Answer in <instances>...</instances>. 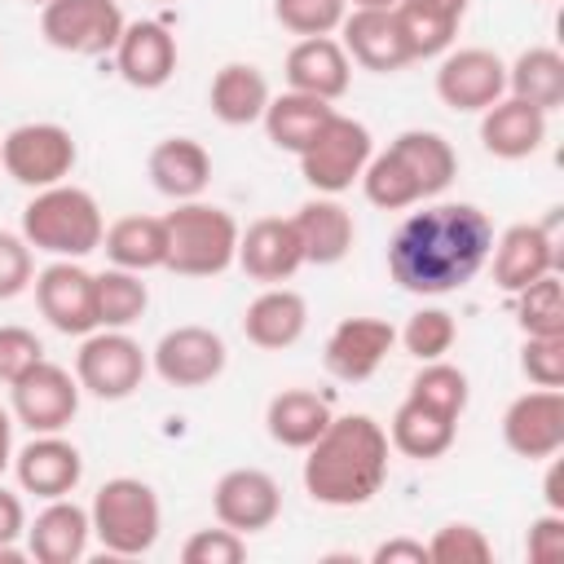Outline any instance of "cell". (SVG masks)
I'll return each mask as SVG.
<instances>
[{"mask_svg":"<svg viewBox=\"0 0 564 564\" xmlns=\"http://www.w3.org/2000/svg\"><path fill=\"white\" fill-rule=\"evenodd\" d=\"M88 520H93V538L101 542L106 555L132 560V555H145L159 542L163 507H159V494L145 480L115 476L93 494Z\"/></svg>","mask_w":564,"mask_h":564,"instance_id":"6","label":"cell"},{"mask_svg":"<svg viewBox=\"0 0 564 564\" xmlns=\"http://www.w3.org/2000/svg\"><path fill=\"white\" fill-rule=\"evenodd\" d=\"M397 344V326L383 317H344L322 348V366L339 383H366Z\"/></svg>","mask_w":564,"mask_h":564,"instance_id":"20","label":"cell"},{"mask_svg":"<svg viewBox=\"0 0 564 564\" xmlns=\"http://www.w3.org/2000/svg\"><path fill=\"white\" fill-rule=\"evenodd\" d=\"M145 308H150V291H145L141 273L115 269V264L97 273V326L128 330L132 322H141Z\"/></svg>","mask_w":564,"mask_h":564,"instance_id":"36","label":"cell"},{"mask_svg":"<svg viewBox=\"0 0 564 564\" xmlns=\"http://www.w3.org/2000/svg\"><path fill=\"white\" fill-rule=\"evenodd\" d=\"M163 234H167L163 269H172L181 278H216L234 264L242 229L225 207L189 198V203H176L163 216Z\"/></svg>","mask_w":564,"mask_h":564,"instance_id":"5","label":"cell"},{"mask_svg":"<svg viewBox=\"0 0 564 564\" xmlns=\"http://www.w3.org/2000/svg\"><path fill=\"white\" fill-rule=\"evenodd\" d=\"M330 419H335L330 401L317 397V392H308V388H282L264 405V427H269V436L282 449H308L326 432Z\"/></svg>","mask_w":564,"mask_h":564,"instance_id":"32","label":"cell"},{"mask_svg":"<svg viewBox=\"0 0 564 564\" xmlns=\"http://www.w3.org/2000/svg\"><path fill=\"white\" fill-rule=\"evenodd\" d=\"M335 115V106L330 101H322V97H308V93H278V97H269V106H264V115H260V123H264V132H269V141L278 145V150H286V154H300L317 132H322V123Z\"/></svg>","mask_w":564,"mask_h":564,"instance_id":"34","label":"cell"},{"mask_svg":"<svg viewBox=\"0 0 564 564\" xmlns=\"http://www.w3.org/2000/svg\"><path fill=\"white\" fill-rule=\"evenodd\" d=\"M542 494H546V507H551V511H564V467H560V463H551Z\"/></svg>","mask_w":564,"mask_h":564,"instance_id":"49","label":"cell"},{"mask_svg":"<svg viewBox=\"0 0 564 564\" xmlns=\"http://www.w3.org/2000/svg\"><path fill=\"white\" fill-rule=\"evenodd\" d=\"M524 551L533 564H555L564 555V511H546L529 524V538H524Z\"/></svg>","mask_w":564,"mask_h":564,"instance_id":"46","label":"cell"},{"mask_svg":"<svg viewBox=\"0 0 564 564\" xmlns=\"http://www.w3.org/2000/svg\"><path fill=\"white\" fill-rule=\"evenodd\" d=\"M546 141V115L520 97H498L489 110H480V145L494 159L520 163L529 154H538Z\"/></svg>","mask_w":564,"mask_h":564,"instance_id":"25","label":"cell"},{"mask_svg":"<svg viewBox=\"0 0 564 564\" xmlns=\"http://www.w3.org/2000/svg\"><path fill=\"white\" fill-rule=\"evenodd\" d=\"M339 35H344L339 44H344L348 62H357L361 70L392 75V70L410 66V48L401 40L392 9H348V18L339 22Z\"/></svg>","mask_w":564,"mask_h":564,"instance_id":"22","label":"cell"},{"mask_svg":"<svg viewBox=\"0 0 564 564\" xmlns=\"http://www.w3.org/2000/svg\"><path fill=\"white\" fill-rule=\"evenodd\" d=\"M485 560H494V542L485 538V529L467 520L441 524L427 542V564H485Z\"/></svg>","mask_w":564,"mask_h":564,"instance_id":"41","label":"cell"},{"mask_svg":"<svg viewBox=\"0 0 564 564\" xmlns=\"http://www.w3.org/2000/svg\"><path fill=\"white\" fill-rule=\"evenodd\" d=\"M150 375V352L128 335V330H88L79 352H75V379L79 392L97 401H128L141 379Z\"/></svg>","mask_w":564,"mask_h":564,"instance_id":"8","label":"cell"},{"mask_svg":"<svg viewBox=\"0 0 564 564\" xmlns=\"http://www.w3.org/2000/svg\"><path fill=\"white\" fill-rule=\"evenodd\" d=\"M145 172H150V185L172 198V203H189V198H203L207 181H212V154L203 141L194 137H163L150 159H145Z\"/></svg>","mask_w":564,"mask_h":564,"instance_id":"27","label":"cell"},{"mask_svg":"<svg viewBox=\"0 0 564 564\" xmlns=\"http://www.w3.org/2000/svg\"><path fill=\"white\" fill-rule=\"evenodd\" d=\"M159 4H172V0H159Z\"/></svg>","mask_w":564,"mask_h":564,"instance_id":"53","label":"cell"},{"mask_svg":"<svg viewBox=\"0 0 564 564\" xmlns=\"http://www.w3.org/2000/svg\"><path fill=\"white\" fill-rule=\"evenodd\" d=\"M410 397H419V401H427V405L463 419V410L471 401V383H467V375L458 366H449L445 357H436V361H423V370L410 379Z\"/></svg>","mask_w":564,"mask_h":564,"instance_id":"38","label":"cell"},{"mask_svg":"<svg viewBox=\"0 0 564 564\" xmlns=\"http://www.w3.org/2000/svg\"><path fill=\"white\" fill-rule=\"evenodd\" d=\"M282 75H286L291 93L339 101L348 93V84H352V62H348V53H344V44L335 35H308V40L291 44Z\"/></svg>","mask_w":564,"mask_h":564,"instance_id":"23","label":"cell"},{"mask_svg":"<svg viewBox=\"0 0 564 564\" xmlns=\"http://www.w3.org/2000/svg\"><path fill=\"white\" fill-rule=\"evenodd\" d=\"M375 564H427V542H414V538H388L375 546L370 555Z\"/></svg>","mask_w":564,"mask_h":564,"instance_id":"47","label":"cell"},{"mask_svg":"<svg viewBox=\"0 0 564 564\" xmlns=\"http://www.w3.org/2000/svg\"><path fill=\"white\" fill-rule=\"evenodd\" d=\"M494 251V220L476 203H419L388 238V273L401 291L436 300L463 291Z\"/></svg>","mask_w":564,"mask_h":564,"instance_id":"1","label":"cell"},{"mask_svg":"<svg viewBox=\"0 0 564 564\" xmlns=\"http://www.w3.org/2000/svg\"><path fill=\"white\" fill-rule=\"evenodd\" d=\"M234 264L251 282H264V286L291 282L304 269V247H300V234H295L291 216H260V220H251L238 234Z\"/></svg>","mask_w":564,"mask_h":564,"instance_id":"19","label":"cell"},{"mask_svg":"<svg viewBox=\"0 0 564 564\" xmlns=\"http://www.w3.org/2000/svg\"><path fill=\"white\" fill-rule=\"evenodd\" d=\"M35 282V256L22 234L0 229V300H18Z\"/></svg>","mask_w":564,"mask_h":564,"instance_id":"44","label":"cell"},{"mask_svg":"<svg viewBox=\"0 0 564 564\" xmlns=\"http://www.w3.org/2000/svg\"><path fill=\"white\" fill-rule=\"evenodd\" d=\"M273 18L282 31L308 40V35H335L348 18V0H273Z\"/></svg>","mask_w":564,"mask_h":564,"instance_id":"40","label":"cell"},{"mask_svg":"<svg viewBox=\"0 0 564 564\" xmlns=\"http://www.w3.org/2000/svg\"><path fill=\"white\" fill-rule=\"evenodd\" d=\"M75 159H79V145H75L70 128L48 123V119L18 123L0 137V167L26 189L62 185L75 172Z\"/></svg>","mask_w":564,"mask_h":564,"instance_id":"9","label":"cell"},{"mask_svg":"<svg viewBox=\"0 0 564 564\" xmlns=\"http://www.w3.org/2000/svg\"><path fill=\"white\" fill-rule=\"evenodd\" d=\"M370 154H375L370 128L361 119H348L335 110L295 159H300V176L317 194H344V189H352V181H361Z\"/></svg>","mask_w":564,"mask_h":564,"instance_id":"7","label":"cell"},{"mask_svg":"<svg viewBox=\"0 0 564 564\" xmlns=\"http://www.w3.org/2000/svg\"><path fill=\"white\" fill-rule=\"evenodd\" d=\"M247 555V538L234 533V529H198L185 538L181 546V560L185 564H238Z\"/></svg>","mask_w":564,"mask_h":564,"instance_id":"43","label":"cell"},{"mask_svg":"<svg viewBox=\"0 0 564 564\" xmlns=\"http://www.w3.org/2000/svg\"><path fill=\"white\" fill-rule=\"evenodd\" d=\"M454 436H458V419L419 401V397H410V392H405V401L397 405V414L388 423V445L405 458H419V463L441 458L454 445Z\"/></svg>","mask_w":564,"mask_h":564,"instance_id":"30","label":"cell"},{"mask_svg":"<svg viewBox=\"0 0 564 564\" xmlns=\"http://www.w3.org/2000/svg\"><path fill=\"white\" fill-rule=\"evenodd\" d=\"M128 18L119 0H48L40 9V35L57 53L75 57H106L115 53Z\"/></svg>","mask_w":564,"mask_h":564,"instance_id":"10","label":"cell"},{"mask_svg":"<svg viewBox=\"0 0 564 564\" xmlns=\"http://www.w3.org/2000/svg\"><path fill=\"white\" fill-rule=\"evenodd\" d=\"M9 414L26 432H62L79 414V379L44 357L18 383H9Z\"/></svg>","mask_w":564,"mask_h":564,"instance_id":"12","label":"cell"},{"mask_svg":"<svg viewBox=\"0 0 564 564\" xmlns=\"http://www.w3.org/2000/svg\"><path fill=\"white\" fill-rule=\"evenodd\" d=\"M35 308L57 335L84 339L97 330V273H88L79 260H53L35 273Z\"/></svg>","mask_w":564,"mask_h":564,"instance_id":"11","label":"cell"},{"mask_svg":"<svg viewBox=\"0 0 564 564\" xmlns=\"http://www.w3.org/2000/svg\"><path fill=\"white\" fill-rule=\"evenodd\" d=\"M502 445L516 458L542 463L564 449V392L529 388L502 410Z\"/></svg>","mask_w":564,"mask_h":564,"instance_id":"15","label":"cell"},{"mask_svg":"<svg viewBox=\"0 0 564 564\" xmlns=\"http://www.w3.org/2000/svg\"><path fill=\"white\" fill-rule=\"evenodd\" d=\"M489 260H494V286H498V291H507V295H516L520 286L538 282L542 273H555V269H560L555 216H551L546 225L524 220V225L502 229V234L494 238Z\"/></svg>","mask_w":564,"mask_h":564,"instance_id":"16","label":"cell"},{"mask_svg":"<svg viewBox=\"0 0 564 564\" xmlns=\"http://www.w3.org/2000/svg\"><path fill=\"white\" fill-rule=\"evenodd\" d=\"M97 251H106V260L115 269H132V273L163 269V260H167L163 216H119L115 225H106Z\"/></svg>","mask_w":564,"mask_h":564,"instance_id":"33","label":"cell"},{"mask_svg":"<svg viewBox=\"0 0 564 564\" xmlns=\"http://www.w3.org/2000/svg\"><path fill=\"white\" fill-rule=\"evenodd\" d=\"M26 4H40V9H44V4H48V0H26Z\"/></svg>","mask_w":564,"mask_h":564,"instance_id":"52","label":"cell"},{"mask_svg":"<svg viewBox=\"0 0 564 564\" xmlns=\"http://www.w3.org/2000/svg\"><path fill=\"white\" fill-rule=\"evenodd\" d=\"M458 176L454 145L432 128H405L383 150L370 154L361 172V194L379 212H405L441 198Z\"/></svg>","mask_w":564,"mask_h":564,"instance_id":"3","label":"cell"},{"mask_svg":"<svg viewBox=\"0 0 564 564\" xmlns=\"http://www.w3.org/2000/svg\"><path fill=\"white\" fill-rule=\"evenodd\" d=\"M392 13L401 26V40L410 48V62H423V57L449 53V44L467 18V0H401Z\"/></svg>","mask_w":564,"mask_h":564,"instance_id":"29","label":"cell"},{"mask_svg":"<svg viewBox=\"0 0 564 564\" xmlns=\"http://www.w3.org/2000/svg\"><path fill=\"white\" fill-rule=\"evenodd\" d=\"M352 9H397L401 0H348Z\"/></svg>","mask_w":564,"mask_h":564,"instance_id":"51","label":"cell"},{"mask_svg":"<svg viewBox=\"0 0 564 564\" xmlns=\"http://www.w3.org/2000/svg\"><path fill=\"white\" fill-rule=\"evenodd\" d=\"M26 555L35 564H79L93 542L88 507L75 498H48V507L26 524Z\"/></svg>","mask_w":564,"mask_h":564,"instance_id":"24","label":"cell"},{"mask_svg":"<svg viewBox=\"0 0 564 564\" xmlns=\"http://www.w3.org/2000/svg\"><path fill=\"white\" fill-rule=\"evenodd\" d=\"M9 463H13V414L0 405V476Z\"/></svg>","mask_w":564,"mask_h":564,"instance_id":"50","label":"cell"},{"mask_svg":"<svg viewBox=\"0 0 564 564\" xmlns=\"http://www.w3.org/2000/svg\"><path fill=\"white\" fill-rule=\"evenodd\" d=\"M22 533H26V507H22V498L13 489L0 485V546L18 542Z\"/></svg>","mask_w":564,"mask_h":564,"instance_id":"48","label":"cell"},{"mask_svg":"<svg viewBox=\"0 0 564 564\" xmlns=\"http://www.w3.org/2000/svg\"><path fill=\"white\" fill-rule=\"evenodd\" d=\"M269 79L260 66L251 62H225L216 75H212V88H207V106L220 123L229 128H247V123H260L264 106H269Z\"/></svg>","mask_w":564,"mask_h":564,"instance_id":"31","label":"cell"},{"mask_svg":"<svg viewBox=\"0 0 564 564\" xmlns=\"http://www.w3.org/2000/svg\"><path fill=\"white\" fill-rule=\"evenodd\" d=\"M115 70L123 84L154 93L176 75V35L163 22H128L119 44H115Z\"/></svg>","mask_w":564,"mask_h":564,"instance_id":"21","label":"cell"},{"mask_svg":"<svg viewBox=\"0 0 564 564\" xmlns=\"http://www.w3.org/2000/svg\"><path fill=\"white\" fill-rule=\"evenodd\" d=\"M35 361H44V344L26 326H0V383H18Z\"/></svg>","mask_w":564,"mask_h":564,"instance_id":"45","label":"cell"},{"mask_svg":"<svg viewBox=\"0 0 564 564\" xmlns=\"http://www.w3.org/2000/svg\"><path fill=\"white\" fill-rule=\"evenodd\" d=\"M516 326L524 335H564V282L560 273H542L516 295Z\"/></svg>","mask_w":564,"mask_h":564,"instance_id":"37","label":"cell"},{"mask_svg":"<svg viewBox=\"0 0 564 564\" xmlns=\"http://www.w3.org/2000/svg\"><path fill=\"white\" fill-rule=\"evenodd\" d=\"M397 339H401V348H405L414 361H436V357H445V352L454 348L458 326H454V317H449L445 308L427 304V308L410 313V322L401 326Z\"/></svg>","mask_w":564,"mask_h":564,"instance_id":"39","label":"cell"},{"mask_svg":"<svg viewBox=\"0 0 564 564\" xmlns=\"http://www.w3.org/2000/svg\"><path fill=\"white\" fill-rule=\"evenodd\" d=\"M520 375L533 388H560L564 383V335H524Z\"/></svg>","mask_w":564,"mask_h":564,"instance_id":"42","label":"cell"},{"mask_svg":"<svg viewBox=\"0 0 564 564\" xmlns=\"http://www.w3.org/2000/svg\"><path fill=\"white\" fill-rule=\"evenodd\" d=\"M507 93L538 106L542 115L560 110L564 106V57H560V48H546V44L524 48L507 66Z\"/></svg>","mask_w":564,"mask_h":564,"instance_id":"35","label":"cell"},{"mask_svg":"<svg viewBox=\"0 0 564 564\" xmlns=\"http://www.w3.org/2000/svg\"><path fill=\"white\" fill-rule=\"evenodd\" d=\"M308 330V304L300 291L291 286H264L247 308H242V335L247 344L264 348V352H282L291 344H300V335Z\"/></svg>","mask_w":564,"mask_h":564,"instance_id":"26","label":"cell"},{"mask_svg":"<svg viewBox=\"0 0 564 564\" xmlns=\"http://www.w3.org/2000/svg\"><path fill=\"white\" fill-rule=\"evenodd\" d=\"M436 97L454 115H480L507 97V62L494 48H449L436 66Z\"/></svg>","mask_w":564,"mask_h":564,"instance_id":"13","label":"cell"},{"mask_svg":"<svg viewBox=\"0 0 564 564\" xmlns=\"http://www.w3.org/2000/svg\"><path fill=\"white\" fill-rule=\"evenodd\" d=\"M229 348L212 326H176L150 348V370L167 388H207L225 375Z\"/></svg>","mask_w":564,"mask_h":564,"instance_id":"14","label":"cell"},{"mask_svg":"<svg viewBox=\"0 0 564 564\" xmlns=\"http://www.w3.org/2000/svg\"><path fill=\"white\" fill-rule=\"evenodd\" d=\"M212 511L234 533H260L282 516V485L260 467H229L212 489Z\"/></svg>","mask_w":564,"mask_h":564,"instance_id":"17","label":"cell"},{"mask_svg":"<svg viewBox=\"0 0 564 564\" xmlns=\"http://www.w3.org/2000/svg\"><path fill=\"white\" fill-rule=\"evenodd\" d=\"M388 427L370 414H335L304 449V494L322 507H366L388 480Z\"/></svg>","mask_w":564,"mask_h":564,"instance_id":"2","label":"cell"},{"mask_svg":"<svg viewBox=\"0 0 564 564\" xmlns=\"http://www.w3.org/2000/svg\"><path fill=\"white\" fill-rule=\"evenodd\" d=\"M101 234H106V220H101V207L88 189L79 185H48V189H35L31 203L22 207V238L53 256V260H84L101 247Z\"/></svg>","mask_w":564,"mask_h":564,"instance_id":"4","label":"cell"},{"mask_svg":"<svg viewBox=\"0 0 564 564\" xmlns=\"http://www.w3.org/2000/svg\"><path fill=\"white\" fill-rule=\"evenodd\" d=\"M13 476L22 494L35 498H70L84 480V454L62 432H31L22 449H13Z\"/></svg>","mask_w":564,"mask_h":564,"instance_id":"18","label":"cell"},{"mask_svg":"<svg viewBox=\"0 0 564 564\" xmlns=\"http://www.w3.org/2000/svg\"><path fill=\"white\" fill-rule=\"evenodd\" d=\"M291 225L300 234L304 264H339L352 251V238H357V220L335 194H317V198L300 203Z\"/></svg>","mask_w":564,"mask_h":564,"instance_id":"28","label":"cell"}]
</instances>
